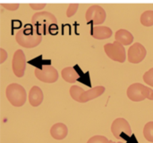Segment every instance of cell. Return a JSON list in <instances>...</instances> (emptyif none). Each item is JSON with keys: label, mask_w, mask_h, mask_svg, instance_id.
<instances>
[{"label": "cell", "mask_w": 153, "mask_h": 143, "mask_svg": "<svg viewBox=\"0 0 153 143\" xmlns=\"http://www.w3.org/2000/svg\"><path fill=\"white\" fill-rule=\"evenodd\" d=\"M15 40L19 45L23 48L31 49L37 47L42 41V35L32 29H22L17 32Z\"/></svg>", "instance_id": "6da1fadb"}, {"label": "cell", "mask_w": 153, "mask_h": 143, "mask_svg": "<svg viewBox=\"0 0 153 143\" xmlns=\"http://www.w3.org/2000/svg\"><path fill=\"white\" fill-rule=\"evenodd\" d=\"M5 95L10 104L15 107H21L26 102V98H27L26 91L22 86L17 83L10 84L6 87Z\"/></svg>", "instance_id": "7a4b0ae2"}, {"label": "cell", "mask_w": 153, "mask_h": 143, "mask_svg": "<svg viewBox=\"0 0 153 143\" xmlns=\"http://www.w3.org/2000/svg\"><path fill=\"white\" fill-rule=\"evenodd\" d=\"M104 50L107 56L114 61L124 63L126 58V50L122 43L115 41L112 43H107L104 46Z\"/></svg>", "instance_id": "3957f363"}, {"label": "cell", "mask_w": 153, "mask_h": 143, "mask_svg": "<svg viewBox=\"0 0 153 143\" xmlns=\"http://www.w3.org/2000/svg\"><path fill=\"white\" fill-rule=\"evenodd\" d=\"M151 89L141 83H134L129 86L126 91L127 97L133 102H141L148 99L150 96Z\"/></svg>", "instance_id": "277c9868"}, {"label": "cell", "mask_w": 153, "mask_h": 143, "mask_svg": "<svg viewBox=\"0 0 153 143\" xmlns=\"http://www.w3.org/2000/svg\"><path fill=\"white\" fill-rule=\"evenodd\" d=\"M31 23L35 25L39 31H40L41 28L45 29L46 26L56 25L57 20L56 16L49 12H39L33 14Z\"/></svg>", "instance_id": "5b68a950"}, {"label": "cell", "mask_w": 153, "mask_h": 143, "mask_svg": "<svg viewBox=\"0 0 153 143\" xmlns=\"http://www.w3.org/2000/svg\"><path fill=\"white\" fill-rule=\"evenodd\" d=\"M35 77L44 83H55L58 79L57 70L49 65H45L41 68H35Z\"/></svg>", "instance_id": "8992f818"}, {"label": "cell", "mask_w": 153, "mask_h": 143, "mask_svg": "<svg viewBox=\"0 0 153 143\" xmlns=\"http://www.w3.org/2000/svg\"><path fill=\"white\" fill-rule=\"evenodd\" d=\"M107 17L106 12L100 5H93L90 6L85 14V19L88 23H91L94 25L101 24L105 22Z\"/></svg>", "instance_id": "52a82bcc"}, {"label": "cell", "mask_w": 153, "mask_h": 143, "mask_svg": "<svg viewBox=\"0 0 153 143\" xmlns=\"http://www.w3.org/2000/svg\"><path fill=\"white\" fill-rule=\"evenodd\" d=\"M111 132L117 140H122V134H126L128 137L133 135L129 123L124 118H117L112 123Z\"/></svg>", "instance_id": "ba28073f"}, {"label": "cell", "mask_w": 153, "mask_h": 143, "mask_svg": "<svg viewBox=\"0 0 153 143\" xmlns=\"http://www.w3.org/2000/svg\"><path fill=\"white\" fill-rule=\"evenodd\" d=\"M12 68L13 74L17 78H22L24 76L26 68V58L22 50H17L14 52L12 60Z\"/></svg>", "instance_id": "9c48e42d"}, {"label": "cell", "mask_w": 153, "mask_h": 143, "mask_svg": "<svg viewBox=\"0 0 153 143\" xmlns=\"http://www.w3.org/2000/svg\"><path fill=\"white\" fill-rule=\"evenodd\" d=\"M147 55V50L143 45L140 42H135L133 44L127 52L128 61L133 64H138L142 62Z\"/></svg>", "instance_id": "30bf717a"}, {"label": "cell", "mask_w": 153, "mask_h": 143, "mask_svg": "<svg viewBox=\"0 0 153 143\" xmlns=\"http://www.w3.org/2000/svg\"><path fill=\"white\" fill-rule=\"evenodd\" d=\"M104 92H105V87L102 86H98V87L91 88L87 91H84V93L81 96L80 103H87L91 100H93V99L102 96Z\"/></svg>", "instance_id": "8fae6325"}, {"label": "cell", "mask_w": 153, "mask_h": 143, "mask_svg": "<svg viewBox=\"0 0 153 143\" xmlns=\"http://www.w3.org/2000/svg\"><path fill=\"white\" fill-rule=\"evenodd\" d=\"M43 99H44V95L42 90L37 86L32 87L29 93V102L30 105L33 107H37L41 105Z\"/></svg>", "instance_id": "7c38bea8"}, {"label": "cell", "mask_w": 153, "mask_h": 143, "mask_svg": "<svg viewBox=\"0 0 153 143\" xmlns=\"http://www.w3.org/2000/svg\"><path fill=\"white\" fill-rule=\"evenodd\" d=\"M67 133H68V129L66 125L62 123H57L54 124L50 129L51 136L57 141L64 140L67 136Z\"/></svg>", "instance_id": "4fadbf2b"}, {"label": "cell", "mask_w": 153, "mask_h": 143, "mask_svg": "<svg viewBox=\"0 0 153 143\" xmlns=\"http://www.w3.org/2000/svg\"><path fill=\"white\" fill-rule=\"evenodd\" d=\"M112 30L108 26H95L91 30V36L97 40H105L112 36Z\"/></svg>", "instance_id": "5bb4252c"}, {"label": "cell", "mask_w": 153, "mask_h": 143, "mask_svg": "<svg viewBox=\"0 0 153 143\" xmlns=\"http://www.w3.org/2000/svg\"><path fill=\"white\" fill-rule=\"evenodd\" d=\"M116 41H119L120 43H122L124 46L125 45H130L133 41H134V36L133 34L125 29H120L116 32Z\"/></svg>", "instance_id": "9a60e30c"}, {"label": "cell", "mask_w": 153, "mask_h": 143, "mask_svg": "<svg viewBox=\"0 0 153 143\" xmlns=\"http://www.w3.org/2000/svg\"><path fill=\"white\" fill-rule=\"evenodd\" d=\"M61 75H62L63 79L68 83H74L80 78L79 74L73 67H67V68H63Z\"/></svg>", "instance_id": "2e32d148"}, {"label": "cell", "mask_w": 153, "mask_h": 143, "mask_svg": "<svg viewBox=\"0 0 153 143\" xmlns=\"http://www.w3.org/2000/svg\"><path fill=\"white\" fill-rule=\"evenodd\" d=\"M141 23L143 26L151 27L153 25V11L148 10L142 14L141 15Z\"/></svg>", "instance_id": "e0dca14e"}, {"label": "cell", "mask_w": 153, "mask_h": 143, "mask_svg": "<svg viewBox=\"0 0 153 143\" xmlns=\"http://www.w3.org/2000/svg\"><path fill=\"white\" fill-rule=\"evenodd\" d=\"M69 92H70L71 97H72L74 101L80 103V99H81L82 95L84 93V89H83L82 87H79V86H73V87H70Z\"/></svg>", "instance_id": "ac0fdd59"}, {"label": "cell", "mask_w": 153, "mask_h": 143, "mask_svg": "<svg viewBox=\"0 0 153 143\" xmlns=\"http://www.w3.org/2000/svg\"><path fill=\"white\" fill-rule=\"evenodd\" d=\"M143 135L148 141L153 142V122H149L145 124L143 128Z\"/></svg>", "instance_id": "d6986e66"}, {"label": "cell", "mask_w": 153, "mask_h": 143, "mask_svg": "<svg viewBox=\"0 0 153 143\" xmlns=\"http://www.w3.org/2000/svg\"><path fill=\"white\" fill-rule=\"evenodd\" d=\"M143 81L147 85H149V86H151V87H153V68H151V69H149L147 72H145V74L143 75Z\"/></svg>", "instance_id": "ffe728a7"}, {"label": "cell", "mask_w": 153, "mask_h": 143, "mask_svg": "<svg viewBox=\"0 0 153 143\" xmlns=\"http://www.w3.org/2000/svg\"><path fill=\"white\" fill-rule=\"evenodd\" d=\"M87 143H109V140L102 135H95L91 137Z\"/></svg>", "instance_id": "44dd1931"}, {"label": "cell", "mask_w": 153, "mask_h": 143, "mask_svg": "<svg viewBox=\"0 0 153 143\" xmlns=\"http://www.w3.org/2000/svg\"><path fill=\"white\" fill-rule=\"evenodd\" d=\"M78 8H79L78 4H71V5H69V6L67 8V11H66L67 17H72L73 15H74L75 13L77 12Z\"/></svg>", "instance_id": "7402d4cb"}, {"label": "cell", "mask_w": 153, "mask_h": 143, "mask_svg": "<svg viewBox=\"0 0 153 143\" xmlns=\"http://www.w3.org/2000/svg\"><path fill=\"white\" fill-rule=\"evenodd\" d=\"M4 8L9 10V11H15L19 8V4H2L1 5Z\"/></svg>", "instance_id": "603a6c76"}, {"label": "cell", "mask_w": 153, "mask_h": 143, "mask_svg": "<svg viewBox=\"0 0 153 143\" xmlns=\"http://www.w3.org/2000/svg\"><path fill=\"white\" fill-rule=\"evenodd\" d=\"M7 57H8V54L7 52L4 50V49H0V64L4 63L6 59H7Z\"/></svg>", "instance_id": "cb8c5ba5"}, {"label": "cell", "mask_w": 153, "mask_h": 143, "mask_svg": "<svg viewBox=\"0 0 153 143\" xmlns=\"http://www.w3.org/2000/svg\"><path fill=\"white\" fill-rule=\"evenodd\" d=\"M30 6L33 10H41L46 7V4H30Z\"/></svg>", "instance_id": "d4e9b609"}, {"label": "cell", "mask_w": 153, "mask_h": 143, "mask_svg": "<svg viewBox=\"0 0 153 143\" xmlns=\"http://www.w3.org/2000/svg\"><path fill=\"white\" fill-rule=\"evenodd\" d=\"M149 100H153V90L152 89H151V93H150V96H149V98H148Z\"/></svg>", "instance_id": "484cf974"}, {"label": "cell", "mask_w": 153, "mask_h": 143, "mask_svg": "<svg viewBox=\"0 0 153 143\" xmlns=\"http://www.w3.org/2000/svg\"><path fill=\"white\" fill-rule=\"evenodd\" d=\"M109 143H124L123 141H118V142H114V141H109Z\"/></svg>", "instance_id": "4316f807"}, {"label": "cell", "mask_w": 153, "mask_h": 143, "mask_svg": "<svg viewBox=\"0 0 153 143\" xmlns=\"http://www.w3.org/2000/svg\"><path fill=\"white\" fill-rule=\"evenodd\" d=\"M150 143H151V142H150ZM152 143H153V142H152Z\"/></svg>", "instance_id": "83f0119b"}]
</instances>
